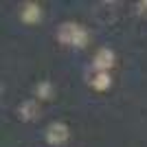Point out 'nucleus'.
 Segmentation results:
<instances>
[{"instance_id": "obj_1", "label": "nucleus", "mask_w": 147, "mask_h": 147, "mask_svg": "<svg viewBox=\"0 0 147 147\" xmlns=\"http://www.w3.org/2000/svg\"><path fill=\"white\" fill-rule=\"evenodd\" d=\"M70 136V129H68L66 123H51L46 127V143L49 145H64Z\"/></svg>"}, {"instance_id": "obj_2", "label": "nucleus", "mask_w": 147, "mask_h": 147, "mask_svg": "<svg viewBox=\"0 0 147 147\" xmlns=\"http://www.w3.org/2000/svg\"><path fill=\"white\" fill-rule=\"evenodd\" d=\"M92 66L97 68V73H110V68L114 66V51L103 46L94 53V59H92Z\"/></svg>"}, {"instance_id": "obj_3", "label": "nucleus", "mask_w": 147, "mask_h": 147, "mask_svg": "<svg viewBox=\"0 0 147 147\" xmlns=\"http://www.w3.org/2000/svg\"><path fill=\"white\" fill-rule=\"evenodd\" d=\"M20 18L26 24H35V22L42 20V7L37 5V2H24L22 11H20Z\"/></svg>"}, {"instance_id": "obj_4", "label": "nucleus", "mask_w": 147, "mask_h": 147, "mask_svg": "<svg viewBox=\"0 0 147 147\" xmlns=\"http://www.w3.org/2000/svg\"><path fill=\"white\" fill-rule=\"evenodd\" d=\"M35 114H37V103L33 99L24 101V103L18 108V117L22 119V121H31V119H35Z\"/></svg>"}, {"instance_id": "obj_5", "label": "nucleus", "mask_w": 147, "mask_h": 147, "mask_svg": "<svg viewBox=\"0 0 147 147\" xmlns=\"http://www.w3.org/2000/svg\"><path fill=\"white\" fill-rule=\"evenodd\" d=\"M92 88H94V90H108V88H110V84H112V79H110V73H97L94 75V77H92Z\"/></svg>"}, {"instance_id": "obj_6", "label": "nucleus", "mask_w": 147, "mask_h": 147, "mask_svg": "<svg viewBox=\"0 0 147 147\" xmlns=\"http://www.w3.org/2000/svg\"><path fill=\"white\" fill-rule=\"evenodd\" d=\"M73 33H75V24H73V22H66V24H61L59 31H57V40H59L61 44H68V46H70Z\"/></svg>"}, {"instance_id": "obj_7", "label": "nucleus", "mask_w": 147, "mask_h": 147, "mask_svg": "<svg viewBox=\"0 0 147 147\" xmlns=\"http://www.w3.org/2000/svg\"><path fill=\"white\" fill-rule=\"evenodd\" d=\"M35 94H37V99H42V101L53 99V84H51V81H40L37 88H35Z\"/></svg>"}, {"instance_id": "obj_8", "label": "nucleus", "mask_w": 147, "mask_h": 147, "mask_svg": "<svg viewBox=\"0 0 147 147\" xmlns=\"http://www.w3.org/2000/svg\"><path fill=\"white\" fill-rule=\"evenodd\" d=\"M138 7H141L143 11H147V0H143V2H138Z\"/></svg>"}]
</instances>
